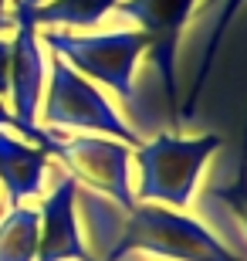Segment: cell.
I'll return each mask as SVG.
<instances>
[{"label": "cell", "instance_id": "obj_1", "mask_svg": "<svg viewBox=\"0 0 247 261\" xmlns=\"http://www.w3.org/2000/svg\"><path fill=\"white\" fill-rule=\"evenodd\" d=\"M78 217L95 261H122L125 254H156L166 261H244L197 217L170 207L135 200L119 207L115 200L78 187Z\"/></svg>", "mask_w": 247, "mask_h": 261}, {"label": "cell", "instance_id": "obj_2", "mask_svg": "<svg viewBox=\"0 0 247 261\" xmlns=\"http://www.w3.org/2000/svg\"><path fill=\"white\" fill-rule=\"evenodd\" d=\"M220 149V136L207 133L197 139H183L176 133H159L149 143L132 149L139 166V187L132 190L135 200L190 207L200 173L207 170L210 156Z\"/></svg>", "mask_w": 247, "mask_h": 261}, {"label": "cell", "instance_id": "obj_3", "mask_svg": "<svg viewBox=\"0 0 247 261\" xmlns=\"http://www.w3.org/2000/svg\"><path fill=\"white\" fill-rule=\"evenodd\" d=\"M41 41L51 44L61 61L75 68L81 78L112 88L125 102L135 98V61L149 44L143 31H112V34H75V31L44 28Z\"/></svg>", "mask_w": 247, "mask_h": 261}, {"label": "cell", "instance_id": "obj_4", "mask_svg": "<svg viewBox=\"0 0 247 261\" xmlns=\"http://www.w3.org/2000/svg\"><path fill=\"white\" fill-rule=\"evenodd\" d=\"M44 126L54 133L75 129V133L108 136V139H119L125 146H139V136L108 106V98L61 58L51 61V82L48 95H44Z\"/></svg>", "mask_w": 247, "mask_h": 261}, {"label": "cell", "instance_id": "obj_5", "mask_svg": "<svg viewBox=\"0 0 247 261\" xmlns=\"http://www.w3.org/2000/svg\"><path fill=\"white\" fill-rule=\"evenodd\" d=\"M54 133V129H51ZM129 153L132 146L108 139V136L81 133V136H58L51 139L48 156H58L65 173L85 190L115 200L119 207H132V180H129Z\"/></svg>", "mask_w": 247, "mask_h": 261}, {"label": "cell", "instance_id": "obj_6", "mask_svg": "<svg viewBox=\"0 0 247 261\" xmlns=\"http://www.w3.org/2000/svg\"><path fill=\"white\" fill-rule=\"evenodd\" d=\"M14 24H17V34L10 41L7 92H10V102H14V116L20 122V136H28L38 149L48 153L54 133L34 126V112H38L41 88H44V71H48L44 55H41L38 24H34V7L24 4V0H14Z\"/></svg>", "mask_w": 247, "mask_h": 261}, {"label": "cell", "instance_id": "obj_7", "mask_svg": "<svg viewBox=\"0 0 247 261\" xmlns=\"http://www.w3.org/2000/svg\"><path fill=\"white\" fill-rule=\"evenodd\" d=\"M193 4L197 0H119V10L125 17L139 20L146 34V44H149L146 51H149L156 71L162 75L173 122H176V51H180V38L190 20Z\"/></svg>", "mask_w": 247, "mask_h": 261}, {"label": "cell", "instance_id": "obj_8", "mask_svg": "<svg viewBox=\"0 0 247 261\" xmlns=\"http://www.w3.org/2000/svg\"><path fill=\"white\" fill-rule=\"evenodd\" d=\"M78 184L68 173H58V184L41 200V241H38V261H95L88 251L85 234L78 227Z\"/></svg>", "mask_w": 247, "mask_h": 261}, {"label": "cell", "instance_id": "obj_9", "mask_svg": "<svg viewBox=\"0 0 247 261\" xmlns=\"http://www.w3.org/2000/svg\"><path fill=\"white\" fill-rule=\"evenodd\" d=\"M44 173L48 153L0 129V184L7 194V207H20L28 197L44 194Z\"/></svg>", "mask_w": 247, "mask_h": 261}, {"label": "cell", "instance_id": "obj_10", "mask_svg": "<svg viewBox=\"0 0 247 261\" xmlns=\"http://www.w3.org/2000/svg\"><path fill=\"white\" fill-rule=\"evenodd\" d=\"M38 207H7V214H0V261H38Z\"/></svg>", "mask_w": 247, "mask_h": 261}, {"label": "cell", "instance_id": "obj_11", "mask_svg": "<svg viewBox=\"0 0 247 261\" xmlns=\"http://www.w3.org/2000/svg\"><path fill=\"white\" fill-rule=\"evenodd\" d=\"M112 7H119V0H48V4L34 7V24L38 28L65 24V28L88 31V28H95Z\"/></svg>", "mask_w": 247, "mask_h": 261}, {"label": "cell", "instance_id": "obj_12", "mask_svg": "<svg viewBox=\"0 0 247 261\" xmlns=\"http://www.w3.org/2000/svg\"><path fill=\"white\" fill-rule=\"evenodd\" d=\"M240 4H244V0H224V10H220L217 24H213V31H210V41H207V48H203V58H200L197 78H193V85H190V95H186V106H183V112L176 116L180 122H190V119H193V112H197V98H200V92H203V85H207V78H210V68H213V58H217V51H220V41H224V34H227L230 20L237 17Z\"/></svg>", "mask_w": 247, "mask_h": 261}, {"label": "cell", "instance_id": "obj_13", "mask_svg": "<svg viewBox=\"0 0 247 261\" xmlns=\"http://www.w3.org/2000/svg\"><path fill=\"white\" fill-rule=\"evenodd\" d=\"M207 197L224 203V207L234 214V221H237L240 227H244V234H247V129H244V149H240L237 176H234L227 187H213Z\"/></svg>", "mask_w": 247, "mask_h": 261}, {"label": "cell", "instance_id": "obj_14", "mask_svg": "<svg viewBox=\"0 0 247 261\" xmlns=\"http://www.w3.org/2000/svg\"><path fill=\"white\" fill-rule=\"evenodd\" d=\"M7 65H10V41L0 38V95H7Z\"/></svg>", "mask_w": 247, "mask_h": 261}, {"label": "cell", "instance_id": "obj_15", "mask_svg": "<svg viewBox=\"0 0 247 261\" xmlns=\"http://www.w3.org/2000/svg\"><path fill=\"white\" fill-rule=\"evenodd\" d=\"M4 126H7V129H17V133H20L17 116H14V112H10V109L4 106V102H0V129H4Z\"/></svg>", "mask_w": 247, "mask_h": 261}, {"label": "cell", "instance_id": "obj_16", "mask_svg": "<svg viewBox=\"0 0 247 261\" xmlns=\"http://www.w3.org/2000/svg\"><path fill=\"white\" fill-rule=\"evenodd\" d=\"M4 4H7V0H0V31H7V24H10V17L4 14Z\"/></svg>", "mask_w": 247, "mask_h": 261}, {"label": "cell", "instance_id": "obj_17", "mask_svg": "<svg viewBox=\"0 0 247 261\" xmlns=\"http://www.w3.org/2000/svg\"><path fill=\"white\" fill-rule=\"evenodd\" d=\"M24 4H31V7H41V4H48V0H24Z\"/></svg>", "mask_w": 247, "mask_h": 261}]
</instances>
